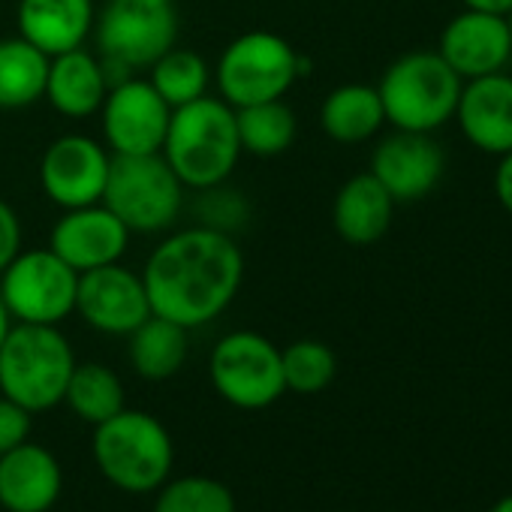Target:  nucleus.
<instances>
[{"label": "nucleus", "instance_id": "nucleus-27", "mask_svg": "<svg viewBox=\"0 0 512 512\" xmlns=\"http://www.w3.org/2000/svg\"><path fill=\"white\" fill-rule=\"evenodd\" d=\"M148 70H151L148 82L166 100L169 109H181V106L205 97L208 82H211V70L202 61V55H196L190 49H175V46L166 55H160Z\"/></svg>", "mask_w": 512, "mask_h": 512}, {"label": "nucleus", "instance_id": "nucleus-5", "mask_svg": "<svg viewBox=\"0 0 512 512\" xmlns=\"http://www.w3.org/2000/svg\"><path fill=\"white\" fill-rule=\"evenodd\" d=\"M109 85L148 70L178 40L175 0H106L94 22Z\"/></svg>", "mask_w": 512, "mask_h": 512}, {"label": "nucleus", "instance_id": "nucleus-10", "mask_svg": "<svg viewBox=\"0 0 512 512\" xmlns=\"http://www.w3.org/2000/svg\"><path fill=\"white\" fill-rule=\"evenodd\" d=\"M211 386L238 410H266L284 392L281 350L260 332L223 335L208 359Z\"/></svg>", "mask_w": 512, "mask_h": 512}, {"label": "nucleus", "instance_id": "nucleus-15", "mask_svg": "<svg viewBox=\"0 0 512 512\" xmlns=\"http://www.w3.org/2000/svg\"><path fill=\"white\" fill-rule=\"evenodd\" d=\"M127 244L130 229L103 202L64 211L49 235V250H55L79 275L121 263Z\"/></svg>", "mask_w": 512, "mask_h": 512}, {"label": "nucleus", "instance_id": "nucleus-23", "mask_svg": "<svg viewBox=\"0 0 512 512\" xmlns=\"http://www.w3.org/2000/svg\"><path fill=\"white\" fill-rule=\"evenodd\" d=\"M187 332L184 326L151 314L142 326H136L130 338V365L142 380H169L181 371L187 359Z\"/></svg>", "mask_w": 512, "mask_h": 512}, {"label": "nucleus", "instance_id": "nucleus-11", "mask_svg": "<svg viewBox=\"0 0 512 512\" xmlns=\"http://www.w3.org/2000/svg\"><path fill=\"white\" fill-rule=\"evenodd\" d=\"M100 115L112 154H160L172 109L148 79L127 76L109 85Z\"/></svg>", "mask_w": 512, "mask_h": 512}, {"label": "nucleus", "instance_id": "nucleus-22", "mask_svg": "<svg viewBox=\"0 0 512 512\" xmlns=\"http://www.w3.org/2000/svg\"><path fill=\"white\" fill-rule=\"evenodd\" d=\"M320 124L326 136L335 142H365L386 124L383 100L371 85H341L323 100Z\"/></svg>", "mask_w": 512, "mask_h": 512}, {"label": "nucleus", "instance_id": "nucleus-32", "mask_svg": "<svg viewBox=\"0 0 512 512\" xmlns=\"http://www.w3.org/2000/svg\"><path fill=\"white\" fill-rule=\"evenodd\" d=\"M494 193H497V202L512 214V151L500 157L497 163V172H494Z\"/></svg>", "mask_w": 512, "mask_h": 512}, {"label": "nucleus", "instance_id": "nucleus-25", "mask_svg": "<svg viewBox=\"0 0 512 512\" xmlns=\"http://www.w3.org/2000/svg\"><path fill=\"white\" fill-rule=\"evenodd\" d=\"M235 127L241 151L253 157H278L293 145L299 121L284 100H266L235 109Z\"/></svg>", "mask_w": 512, "mask_h": 512}, {"label": "nucleus", "instance_id": "nucleus-24", "mask_svg": "<svg viewBox=\"0 0 512 512\" xmlns=\"http://www.w3.org/2000/svg\"><path fill=\"white\" fill-rule=\"evenodd\" d=\"M49 61L22 37L0 40V109H28L43 100Z\"/></svg>", "mask_w": 512, "mask_h": 512}, {"label": "nucleus", "instance_id": "nucleus-9", "mask_svg": "<svg viewBox=\"0 0 512 512\" xmlns=\"http://www.w3.org/2000/svg\"><path fill=\"white\" fill-rule=\"evenodd\" d=\"M79 272L70 269L49 247L19 250L0 272V299L16 323L58 326L76 314Z\"/></svg>", "mask_w": 512, "mask_h": 512}, {"label": "nucleus", "instance_id": "nucleus-13", "mask_svg": "<svg viewBox=\"0 0 512 512\" xmlns=\"http://www.w3.org/2000/svg\"><path fill=\"white\" fill-rule=\"evenodd\" d=\"M76 314L103 335H130L151 317L142 275L124 269L121 263L82 272Z\"/></svg>", "mask_w": 512, "mask_h": 512}, {"label": "nucleus", "instance_id": "nucleus-8", "mask_svg": "<svg viewBox=\"0 0 512 512\" xmlns=\"http://www.w3.org/2000/svg\"><path fill=\"white\" fill-rule=\"evenodd\" d=\"M103 205L130 232H163L181 214L184 184L163 154H112Z\"/></svg>", "mask_w": 512, "mask_h": 512}, {"label": "nucleus", "instance_id": "nucleus-4", "mask_svg": "<svg viewBox=\"0 0 512 512\" xmlns=\"http://www.w3.org/2000/svg\"><path fill=\"white\" fill-rule=\"evenodd\" d=\"M94 461L100 473L121 491H157L175 461V446L160 419L142 410H121L94 425Z\"/></svg>", "mask_w": 512, "mask_h": 512}, {"label": "nucleus", "instance_id": "nucleus-2", "mask_svg": "<svg viewBox=\"0 0 512 512\" xmlns=\"http://www.w3.org/2000/svg\"><path fill=\"white\" fill-rule=\"evenodd\" d=\"M160 154L184 187H220L244 154L235 127V109L208 94L172 109Z\"/></svg>", "mask_w": 512, "mask_h": 512}, {"label": "nucleus", "instance_id": "nucleus-21", "mask_svg": "<svg viewBox=\"0 0 512 512\" xmlns=\"http://www.w3.org/2000/svg\"><path fill=\"white\" fill-rule=\"evenodd\" d=\"M392 211H395V199L389 196V190L371 172H362L353 175L338 190L332 205V223L347 244L368 247L389 232Z\"/></svg>", "mask_w": 512, "mask_h": 512}, {"label": "nucleus", "instance_id": "nucleus-20", "mask_svg": "<svg viewBox=\"0 0 512 512\" xmlns=\"http://www.w3.org/2000/svg\"><path fill=\"white\" fill-rule=\"evenodd\" d=\"M109 94V76L97 55L79 49H70L64 55H55L49 61V79H46V97L55 112L64 118H91L100 112L103 100Z\"/></svg>", "mask_w": 512, "mask_h": 512}, {"label": "nucleus", "instance_id": "nucleus-33", "mask_svg": "<svg viewBox=\"0 0 512 512\" xmlns=\"http://www.w3.org/2000/svg\"><path fill=\"white\" fill-rule=\"evenodd\" d=\"M464 10H479V13H494V16H509L512 0H461Z\"/></svg>", "mask_w": 512, "mask_h": 512}, {"label": "nucleus", "instance_id": "nucleus-36", "mask_svg": "<svg viewBox=\"0 0 512 512\" xmlns=\"http://www.w3.org/2000/svg\"><path fill=\"white\" fill-rule=\"evenodd\" d=\"M506 25H509V37H512V10H509V16H506Z\"/></svg>", "mask_w": 512, "mask_h": 512}, {"label": "nucleus", "instance_id": "nucleus-26", "mask_svg": "<svg viewBox=\"0 0 512 512\" xmlns=\"http://www.w3.org/2000/svg\"><path fill=\"white\" fill-rule=\"evenodd\" d=\"M64 404L79 419L100 425L124 410V383L106 365H97V362L76 365L64 392Z\"/></svg>", "mask_w": 512, "mask_h": 512}, {"label": "nucleus", "instance_id": "nucleus-29", "mask_svg": "<svg viewBox=\"0 0 512 512\" xmlns=\"http://www.w3.org/2000/svg\"><path fill=\"white\" fill-rule=\"evenodd\" d=\"M154 512H235V497L211 476H178L160 485Z\"/></svg>", "mask_w": 512, "mask_h": 512}, {"label": "nucleus", "instance_id": "nucleus-16", "mask_svg": "<svg viewBox=\"0 0 512 512\" xmlns=\"http://www.w3.org/2000/svg\"><path fill=\"white\" fill-rule=\"evenodd\" d=\"M437 55L464 79H479L491 73H503L512 61V37L506 16L464 10L458 13L440 34Z\"/></svg>", "mask_w": 512, "mask_h": 512}, {"label": "nucleus", "instance_id": "nucleus-14", "mask_svg": "<svg viewBox=\"0 0 512 512\" xmlns=\"http://www.w3.org/2000/svg\"><path fill=\"white\" fill-rule=\"evenodd\" d=\"M446 172V154L431 133L395 130L371 157V175L389 190L395 202L425 199Z\"/></svg>", "mask_w": 512, "mask_h": 512}, {"label": "nucleus", "instance_id": "nucleus-1", "mask_svg": "<svg viewBox=\"0 0 512 512\" xmlns=\"http://www.w3.org/2000/svg\"><path fill=\"white\" fill-rule=\"evenodd\" d=\"M244 281V256L229 232L190 226L163 238L145 263L142 284L151 314L184 329L217 320Z\"/></svg>", "mask_w": 512, "mask_h": 512}, {"label": "nucleus", "instance_id": "nucleus-18", "mask_svg": "<svg viewBox=\"0 0 512 512\" xmlns=\"http://www.w3.org/2000/svg\"><path fill=\"white\" fill-rule=\"evenodd\" d=\"M61 488V464L46 446L25 440L0 455V506L7 512H49Z\"/></svg>", "mask_w": 512, "mask_h": 512}, {"label": "nucleus", "instance_id": "nucleus-3", "mask_svg": "<svg viewBox=\"0 0 512 512\" xmlns=\"http://www.w3.org/2000/svg\"><path fill=\"white\" fill-rule=\"evenodd\" d=\"M76 356L58 326L16 323L0 344V395L28 413L64 404Z\"/></svg>", "mask_w": 512, "mask_h": 512}, {"label": "nucleus", "instance_id": "nucleus-7", "mask_svg": "<svg viewBox=\"0 0 512 512\" xmlns=\"http://www.w3.org/2000/svg\"><path fill=\"white\" fill-rule=\"evenodd\" d=\"M302 55L278 34L269 31H247L235 37L217 61V88L220 100L232 109L284 100L287 91L305 73Z\"/></svg>", "mask_w": 512, "mask_h": 512}, {"label": "nucleus", "instance_id": "nucleus-35", "mask_svg": "<svg viewBox=\"0 0 512 512\" xmlns=\"http://www.w3.org/2000/svg\"><path fill=\"white\" fill-rule=\"evenodd\" d=\"M488 512H512V494H506V497H500Z\"/></svg>", "mask_w": 512, "mask_h": 512}, {"label": "nucleus", "instance_id": "nucleus-17", "mask_svg": "<svg viewBox=\"0 0 512 512\" xmlns=\"http://www.w3.org/2000/svg\"><path fill=\"white\" fill-rule=\"evenodd\" d=\"M464 139L494 157L512 151V76L491 73L461 85L455 106Z\"/></svg>", "mask_w": 512, "mask_h": 512}, {"label": "nucleus", "instance_id": "nucleus-31", "mask_svg": "<svg viewBox=\"0 0 512 512\" xmlns=\"http://www.w3.org/2000/svg\"><path fill=\"white\" fill-rule=\"evenodd\" d=\"M19 250H22V223H19V214L13 211L10 202L0 199V272H4L16 260Z\"/></svg>", "mask_w": 512, "mask_h": 512}, {"label": "nucleus", "instance_id": "nucleus-28", "mask_svg": "<svg viewBox=\"0 0 512 512\" xmlns=\"http://www.w3.org/2000/svg\"><path fill=\"white\" fill-rule=\"evenodd\" d=\"M281 365H284L287 392H299V395H317L329 389L338 374L335 353L323 341H311V338L281 350Z\"/></svg>", "mask_w": 512, "mask_h": 512}, {"label": "nucleus", "instance_id": "nucleus-30", "mask_svg": "<svg viewBox=\"0 0 512 512\" xmlns=\"http://www.w3.org/2000/svg\"><path fill=\"white\" fill-rule=\"evenodd\" d=\"M31 416L34 413H28L7 395H0V455L22 446L31 437Z\"/></svg>", "mask_w": 512, "mask_h": 512}, {"label": "nucleus", "instance_id": "nucleus-34", "mask_svg": "<svg viewBox=\"0 0 512 512\" xmlns=\"http://www.w3.org/2000/svg\"><path fill=\"white\" fill-rule=\"evenodd\" d=\"M16 326V320L10 317V311H7V305H4V299H0V344L7 341V335H10V329Z\"/></svg>", "mask_w": 512, "mask_h": 512}, {"label": "nucleus", "instance_id": "nucleus-19", "mask_svg": "<svg viewBox=\"0 0 512 512\" xmlns=\"http://www.w3.org/2000/svg\"><path fill=\"white\" fill-rule=\"evenodd\" d=\"M94 0H19V37L55 58L79 49L94 31Z\"/></svg>", "mask_w": 512, "mask_h": 512}, {"label": "nucleus", "instance_id": "nucleus-6", "mask_svg": "<svg viewBox=\"0 0 512 512\" xmlns=\"http://www.w3.org/2000/svg\"><path fill=\"white\" fill-rule=\"evenodd\" d=\"M461 85L464 79L437 52H407L383 73L377 94L395 130L434 133L455 118Z\"/></svg>", "mask_w": 512, "mask_h": 512}, {"label": "nucleus", "instance_id": "nucleus-12", "mask_svg": "<svg viewBox=\"0 0 512 512\" xmlns=\"http://www.w3.org/2000/svg\"><path fill=\"white\" fill-rule=\"evenodd\" d=\"M112 154L91 136L67 133L40 160V187L64 211L103 202Z\"/></svg>", "mask_w": 512, "mask_h": 512}]
</instances>
